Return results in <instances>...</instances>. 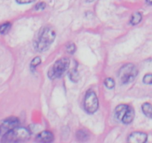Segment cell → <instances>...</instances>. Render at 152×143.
<instances>
[{
	"label": "cell",
	"instance_id": "cell-1",
	"mask_svg": "<svg viewBox=\"0 0 152 143\" xmlns=\"http://www.w3.org/2000/svg\"><path fill=\"white\" fill-rule=\"evenodd\" d=\"M55 39V32L49 27H44L40 31L38 37L34 43V48L37 52L48 50Z\"/></svg>",
	"mask_w": 152,
	"mask_h": 143
},
{
	"label": "cell",
	"instance_id": "cell-2",
	"mask_svg": "<svg viewBox=\"0 0 152 143\" xmlns=\"http://www.w3.org/2000/svg\"><path fill=\"white\" fill-rule=\"evenodd\" d=\"M30 132L26 128L17 127L4 134L2 142H21L27 141L30 138Z\"/></svg>",
	"mask_w": 152,
	"mask_h": 143
},
{
	"label": "cell",
	"instance_id": "cell-3",
	"mask_svg": "<svg viewBox=\"0 0 152 143\" xmlns=\"http://www.w3.org/2000/svg\"><path fill=\"white\" fill-rule=\"evenodd\" d=\"M69 64L70 61L67 58H63L57 61L48 72L49 78L50 79L61 78L69 69Z\"/></svg>",
	"mask_w": 152,
	"mask_h": 143
},
{
	"label": "cell",
	"instance_id": "cell-4",
	"mask_svg": "<svg viewBox=\"0 0 152 143\" xmlns=\"http://www.w3.org/2000/svg\"><path fill=\"white\" fill-rule=\"evenodd\" d=\"M138 75V69L132 63H128L124 65L119 69V78L122 84H129L132 82Z\"/></svg>",
	"mask_w": 152,
	"mask_h": 143
},
{
	"label": "cell",
	"instance_id": "cell-5",
	"mask_svg": "<svg viewBox=\"0 0 152 143\" xmlns=\"http://www.w3.org/2000/svg\"><path fill=\"white\" fill-rule=\"evenodd\" d=\"M84 107L86 111L90 114L96 113L99 108V100L96 93L90 90L86 94L84 98Z\"/></svg>",
	"mask_w": 152,
	"mask_h": 143
},
{
	"label": "cell",
	"instance_id": "cell-6",
	"mask_svg": "<svg viewBox=\"0 0 152 143\" xmlns=\"http://www.w3.org/2000/svg\"><path fill=\"white\" fill-rule=\"evenodd\" d=\"M20 125V120L17 117H9L5 119L2 122V125L0 126L1 133L7 132V131L12 130L17 128Z\"/></svg>",
	"mask_w": 152,
	"mask_h": 143
},
{
	"label": "cell",
	"instance_id": "cell-7",
	"mask_svg": "<svg viewBox=\"0 0 152 143\" xmlns=\"http://www.w3.org/2000/svg\"><path fill=\"white\" fill-rule=\"evenodd\" d=\"M148 135L143 132H134L128 136V142L131 143H144L147 142Z\"/></svg>",
	"mask_w": 152,
	"mask_h": 143
},
{
	"label": "cell",
	"instance_id": "cell-8",
	"mask_svg": "<svg viewBox=\"0 0 152 143\" xmlns=\"http://www.w3.org/2000/svg\"><path fill=\"white\" fill-rule=\"evenodd\" d=\"M54 135L49 131H42L36 137V140L39 142H51L53 141Z\"/></svg>",
	"mask_w": 152,
	"mask_h": 143
},
{
	"label": "cell",
	"instance_id": "cell-9",
	"mask_svg": "<svg viewBox=\"0 0 152 143\" xmlns=\"http://www.w3.org/2000/svg\"><path fill=\"white\" fill-rule=\"evenodd\" d=\"M128 107H129V106L127 104H119L116 107V110H115V116L118 120L122 122L124 116L128 111Z\"/></svg>",
	"mask_w": 152,
	"mask_h": 143
},
{
	"label": "cell",
	"instance_id": "cell-10",
	"mask_svg": "<svg viewBox=\"0 0 152 143\" xmlns=\"http://www.w3.org/2000/svg\"><path fill=\"white\" fill-rule=\"evenodd\" d=\"M134 116H135V113H134V108L129 106L128 111L126 112L125 115L124 116L122 122L124 124H125V125H128V124L131 123L133 122V120L134 119Z\"/></svg>",
	"mask_w": 152,
	"mask_h": 143
},
{
	"label": "cell",
	"instance_id": "cell-11",
	"mask_svg": "<svg viewBox=\"0 0 152 143\" xmlns=\"http://www.w3.org/2000/svg\"><path fill=\"white\" fill-rule=\"evenodd\" d=\"M142 113H144L145 116L146 117L149 118V119H152V104L150 103H145L143 104L142 105Z\"/></svg>",
	"mask_w": 152,
	"mask_h": 143
},
{
	"label": "cell",
	"instance_id": "cell-12",
	"mask_svg": "<svg viewBox=\"0 0 152 143\" xmlns=\"http://www.w3.org/2000/svg\"><path fill=\"white\" fill-rule=\"evenodd\" d=\"M142 15L141 13L134 12L131 16L130 23L133 26H136V25H138L142 21Z\"/></svg>",
	"mask_w": 152,
	"mask_h": 143
},
{
	"label": "cell",
	"instance_id": "cell-13",
	"mask_svg": "<svg viewBox=\"0 0 152 143\" xmlns=\"http://www.w3.org/2000/svg\"><path fill=\"white\" fill-rule=\"evenodd\" d=\"M76 138L78 139V141L84 142L88 139L89 134H87V131H84V130H79L78 132L76 133Z\"/></svg>",
	"mask_w": 152,
	"mask_h": 143
},
{
	"label": "cell",
	"instance_id": "cell-14",
	"mask_svg": "<svg viewBox=\"0 0 152 143\" xmlns=\"http://www.w3.org/2000/svg\"><path fill=\"white\" fill-rule=\"evenodd\" d=\"M69 79L71 80L72 82H78V80H79V73H78L77 69L74 68L69 72Z\"/></svg>",
	"mask_w": 152,
	"mask_h": 143
},
{
	"label": "cell",
	"instance_id": "cell-15",
	"mask_svg": "<svg viewBox=\"0 0 152 143\" xmlns=\"http://www.w3.org/2000/svg\"><path fill=\"white\" fill-rule=\"evenodd\" d=\"M11 28V24L10 23H5L0 26V34H6Z\"/></svg>",
	"mask_w": 152,
	"mask_h": 143
},
{
	"label": "cell",
	"instance_id": "cell-16",
	"mask_svg": "<svg viewBox=\"0 0 152 143\" xmlns=\"http://www.w3.org/2000/svg\"><path fill=\"white\" fill-rule=\"evenodd\" d=\"M40 63H41V58H40V57H36V58H34L33 60H32L31 62V64H30L31 69L32 71H34V70L35 69V68H36V67Z\"/></svg>",
	"mask_w": 152,
	"mask_h": 143
},
{
	"label": "cell",
	"instance_id": "cell-17",
	"mask_svg": "<svg viewBox=\"0 0 152 143\" xmlns=\"http://www.w3.org/2000/svg\"><path fill=\"white\" fill-rule=\"evenodd\" d=\"M115 84H116V83H115V81H114L113 78H107L104 80L105 87H106L107 89H109V90H112V89H113L114 87H115Z\"/></svg>",
	"mask_w": 152,
	"mask_h": 143
},
{
	"label": "cell",
	"instance_id": "cell-18",
	"mask_svg": "<svg viewBox=\"0 0 152 143\" xmlns=\"http://www.w3.org/2000/svg\"><path fill=\"white\" fill-rule=\"evenodd\" d=\"M142 82L145 84H152V73H148L143 77Z\"/></svg>",
	"mask_w": 152,
	"mask_h": 143
},
{
	"label": "cell",
	"instance_id": "cell-19",
	"mask_svg": "<svg viewBox=\"0 0 152 143\" xmlns=\"http://www.w3.org/2000/svg\"><path fill=\"white\" fill-rule=\"evenodd\" d=\"M76 51V46L74 43H69L66 46V52L70 55H73Z\"/></svg>",
	"mask_w": 152,
	"mask_h": 143
},
{
	"label": "cell",
	"instance_id": "cell-20",
	"mask_svg": "<svg viewBox=\"0 0 152 143\" xmlns=\"http://www.w3.org/2000/svg\"><path fill=\"white\" fill-rule=\"evenodd\" d=\"M46 7V4L45 2H39L38 4H37L36 6H35V9L37 11H40V10H43Z\"/></svg>",
	"mask_w": 152,
	"mask_h": 143
},
{
	"label": "cell",
	"instance_id": "cell-21",
	"mask_svg": "<svg viewBox=\"0 0 152 143\" xmlns=\"http://www.w3.org/2000/svg\"><path fill=\"white\" fill-rule=\"evenodd\" d=\"M35 0H16V2L20 5H26V4H30L34 2Z\"/></svg>",
	"mask_w": 152,
	"mask_h": 143
},
{
	"label": "cell",
	"instance_id": "cell-22",
	"mask_svg": "<svg viewBox=\"0 0 152 143\" xmlns=\"http://www.w3.org/2000/svg\"><path fill=\"white\" fill-rule=\"evenodd\" d=\"M146 2H147L148 5H152V0H146Z\"/></svg>",
	"mask_w": 152,
	"mask_h": 143
},
{
	"label": "cell",
	"instance_id": "cell-23",
	"mask_svg": "<svg viewBox=\"0 0 152 143\" xmlns=\"http://www.w3.org/2000/svg\"><path fill=\"white\" fill-rule=\"evenodd\" d=\"M94 1H96V0H86V2H94Z\"/></svg>",
	"mask_w": 152,
	"mask_h": 143
},
{
	"label": "cell",
	"instance_id": "cell-24",
	"mask_svg": "<svg viewBox=\"0 0 152 143\" xmlns=\"http://www.w3.org/2000/svg\"><path fill=\"white\" fill-rule=\"evenodd\" d=\"M0 134H1V129H0Z\"/></svg>",
	"mask_w": 152,
	"mask_h": 143
}]
</instances>
